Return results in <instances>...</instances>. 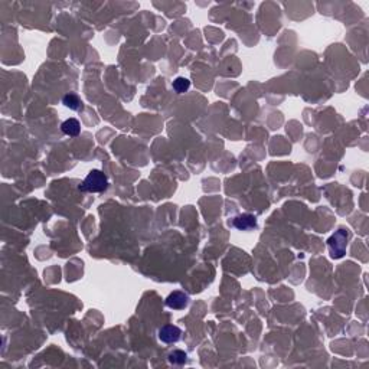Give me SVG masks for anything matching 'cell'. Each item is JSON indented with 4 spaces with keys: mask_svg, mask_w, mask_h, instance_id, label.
<instances>
[{
    "mask_svg": "<svg viewBox=\"0 0 369 369\" xmlns=\"http://www.w3.org/2000/svg\"><path fill=\"white\" fill-rule=\"evenodd\" d=\"M109 186V180L107 176L101 172V170H91L87 175V178L81 183L80 190L81 192H90V193H97V192H102L107 189Z\"/></svg>",
    "mask_w": 369,
    "mask_h": 369,
    "instance_id": "6da1fadb",
    "label": "cell"
},
{
    "mask_svg": "<svg viewBox=\"0 0 369 369\" xmlns=\"http://www.w3.org/2000/svg\"><path fill=\"white\" fill-rule=\"evenodd\" d=\"M346 240H348V232L345 230H339L335 235H332L328 241L330 252L333 258H340L345 251H346Z\"/></svg>",
    "mask_w": 369,
    "mask_h": 369,
    "instance_id": "7a4b0ae2",
    "label": "cell"
},
{
    "mask_svg": "<svg viewBox=\"0 0 369 369\" xmlns=\"http://www.w3.org/2000/svg\"><path fill=\"white\" fill-rule=\"evenodd\" d=\"M188 303H189V297L183 291H173L166 299V306L173 310L185 309L188 306Z\"/></svg>",
    "mask_w": 369,
    "mask_h": 369,
    "instance_id": "3957f363",
    "label": "cell"
},
{
    "mask_svg": "<svg viewBox=\"0 0 369 369\" xmlns=\"http://www.w3.org/2000/svg\"><path fill=\"white\" fill-rule=\"evenodd\" d=\"M182 330L175 325H166L159 330V339L163 343H176L180 339Z\"/></svg>",
    "mask_w": 369,
    "mask_h": 369,
    "instance_id": "277c9868",
    "label": "cell"
},
{
    "mask_svg": "<svg viewBox=\"0 0 369 369\" xmlns=\"http://www.w3.org/2000/svg\"><path fill=\"white\" fill-rule=\"evenodd\" d=\"M234 227L237 230L241 231H248L252 230L257 227V218L254 215H249V214H244V215H240L237 218H234Z\"/></svg>",
    "mask_w": 369,
    "mask_h": 369,
    "instance_id": "5b68a950",
    "label": "cell"
},
{
    "mask_svg": "<svg viewBox=\"0 0 369 369\" xmlns=\"http://www.w3.org/2000/svg\"><path fill=\"white\" fill-rule=\"evenodd\" d=\"M61 130H62L64 134H67V136H70V137H75V136L80 134L81 131L80 121L77 120V119H68V120H65L62 123Z\"/></svg>",
    "mask_w": 369,
    "mask_h": 369,
    "instance_id": "8992f818",
    "label": "cell"
},
{
    "mask_svg": "<svg viewBox=\"0 0 369 369\" xmlns=\"http://www.w3.org/2000/svg\"><path fill=\"white\" fill-rule=\"evenodd\" d=\"M62 104L65 106V107H68L70 110H74V111H80L82 110V107H84V104H82V101L81 98L77 95V94H67V95H64V98H62Z\"/></svg>",
    "mask_w": 369,
    "mask_h": 369,
    "instance_id": "52a82bcc",
    "label": "cell"
},
{
    "mask_svg": "<svg viewBox=\"0 0 369 369\" xmlns=\"http://www.w3.org/2000/svg\"><path fill=\"white\" fill-rule=\"evenodd\" d=\"M172 87L178 94H183V92H186L190 88V81L188 78H185V77H178L176 80L173 81Z\"/></svg>",
    "mask_w": 369,
    "mask_h": 369,
    "instance_id": "ba28073f",
    "label": "cell"
},
{
    "mask_svg": "<svg viewBox=\"0 0 369 369\" xmlns=\"http://www.w3.org/2000/svg\"><path fill=\"white\" fill-rule=\"evenodd\" d=\"M186 359H188V356L182 350H175V352H172L169 355V360L172 363H175V365H183L186 362Z\"/></svg>",
    "mask_w": 369,
    "mask_h": 369,
    "instance_id": "9c48e42d",
    "label": "cell"
}]
</instances>
